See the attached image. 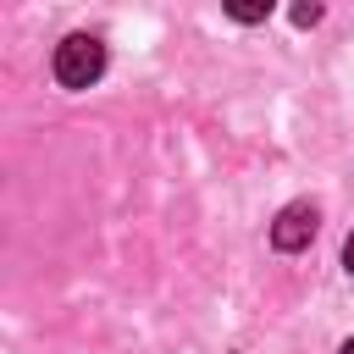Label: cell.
<instances>
[{"label": "cell", "mask_w": 354, "mask_h": 354, "mask_svg": "<svg viewBox=\"0 0 354 354\" xmlns=\"http://www.w3.org/2000/svg\"><path fill=\"white\" fill-rule=\"evenodd\" d=\"M232 17H238V22H266L271 6H232Z\"/></svg>", "instance_id": "obj_3"}, {"label": "cell", "mask_w": 354, "mask_h": 354, "mask_svg": "<svg viewBox=\"0 0 354 354\" xmlns=\"http://www.w3.org/2000/svg\"><path fill=\"white\" fill-rule=\"evenodd\" d=\"M315 227H321V216H315V205H288L277 221H271V243L282 249V254H293V249H304L310 238H315Z\"/></svg>", "instance_id": "obj_2"}, {"label": "cell", "mask_w": 354, "mask_h": 354, "mask_svg": "<svg viewBox=\"0 0 354 354\" xmlns=\"http://www.w3.org/2000/svg\"><path fill=\"white\" fill-rule=\"evenodd\" d=\"M343 354H354V337H348V343H343Z\"/></svg>", "instance_id": "obj_6"}, {"label": "cell", "mask_w": 354, "mask_h": 354, "mask_svg": "<svg viewBox=\"0 0 354 354\" xmlns=\"http://www.w3.org/2000/svg\"><path fill=\"white\" fill-rule=\"evenodd\" d=\"M50 72H55L61 88H88V83H100V72H105V44H100L94 33H66V39L55 44Z\"/></svg>", "instance_id": "obj_1"}, {"label": "cell", "mask_w": 354, "mask_h": 354, "mask_svg": "<svg viewBox=\"0 0 354 354\" xmlns=\"http://www.w3.org/2000/svg\"><path fill=\"white\" fill-rule=\"evenodd\" d=\"M343 266L354 271V232H348V243H343Z\"/></svg>", "instance_id": "obj_5"}, {"label": "cell", "mask_w": 354, "mask_h": 354, "mask_svg": "<svg viewBox=\"0 0 354 354\" xmlns=\"http://www.w3.org/2000/svg\"><path fill=\"white\" fill-rule=\"evenodd\" d=\"M293 22H299V28H315V22H321V6H315V0H310V6H293Z\"/></svg>", "instance_id": "obj_4"}]
</instances>
